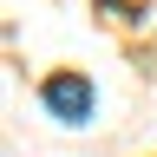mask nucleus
<instances>
[{"label": "nucleus", "mask_w": 157, "mask_h": 157, "mask_svg": "<svg viewBox=\"0 0 157 157\" xmlns=\"http://www.w3.org/2000/svg\"><path fill=\"white\" fill-rule=\"evenodd\" d=\"M39 105H46L52 124H92L98 92H92V78H85V72H52L46 85H39Z\"/></svg>", "instance_id": "obj_1"}]
</instances>
